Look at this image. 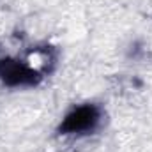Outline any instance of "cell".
<instances>
[{
	"label": "cell",
	"instance_id": "7a4b0ae2",
	"mask_svg": "<svg viewBox=\"0 0 152 152\" xmlns=\"http://www.w3.org/2000/svg\"><path fill=\"white\" fill-rule=\"evenodd\" d=\"M37 78H41V76L36 75L25 64V60H14V58L0 60V80L11 87L32 85V83H36Z\"/></svg>",
	"mask_w": 152,
	"mask_h": 152
},
{
	"label": "cell",
	"instance_id": "6da1fadb",
	"mask_svg": "<svg viewBox=\"0 0 152 152\" xmlns=\"http://www.w3.org/2000/svg\"><path fill=\"white\" fill-rule=\"evenodd\" d=\"M99 118V110L94 104H83L66 115V118L60 124V131L64 134H85L96 129Z\"/></svg>",
	"mask_w": 152,
	"mask_h": 152
}]
</instances>
